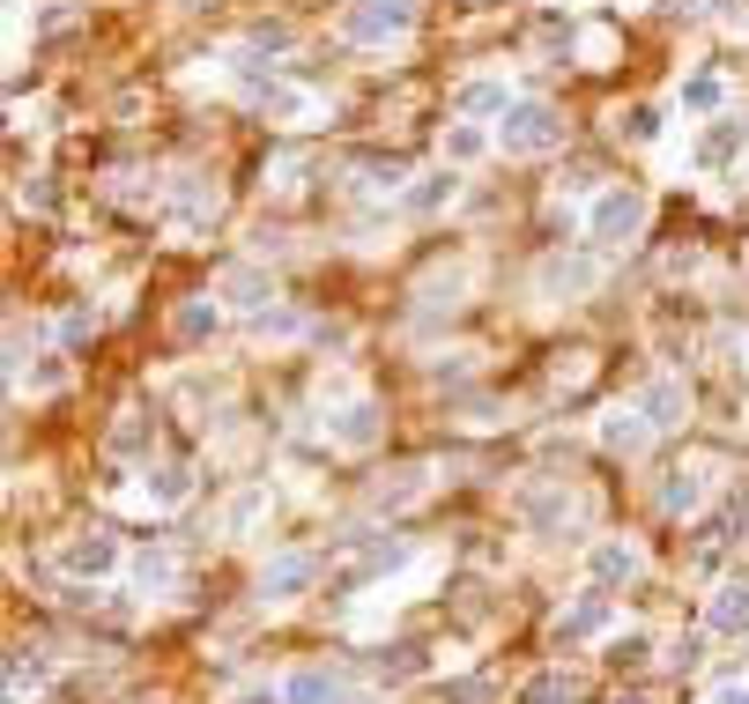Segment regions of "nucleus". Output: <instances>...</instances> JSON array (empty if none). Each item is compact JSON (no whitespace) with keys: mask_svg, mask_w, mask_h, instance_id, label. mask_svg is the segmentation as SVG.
<instances>
[{"mask_svg":"<svg viewBox=\"0 0 749 704\" xmlns=\"http://www.w3.org/2000/svg\"><path fill=\"white\" fill-rule=\"evenodd\" d=\"M498 149V134H483V120H453L446 126V164H483Z\"/></svg>","mask_w":749,"mask_h":704,"instance_id":"19","label":"nucleus"},{"mask_svg":"<svg viewBox=\"0 0 749 704\" xmlns=\"http://www.w3.org/2000/svg\"><path fill=\"white\" fill-rule=\"evenodd\" d=\"M89 334H97V312H89V304H75V312L60 319V341H89Z\"/></svg>","mask_w":749,"mask_h":704,"instance_id":"32","label":"nucleus"},{"mask_svg":"<svg viewBox=\"0 0 749 704\" xmlns=\"http://www.w3.org/2000/svg\"><path fill=\"white\" fill-rule=\"evenodd\" d=\"M327 438L341 445V453H364V445H378V401H372V393H349V401L327 415Z\"/></svg>","mask_w":749,"mask_h":704,"instance_id":"6","label":"nucleus"},{"mask_svg":"<svg viewBox=\"0 0 749 704\" xmlns=\"http://www.w3.org/2000/svg\"><path fill=\"white\" fill-rule=\"evenodd\" d=\"M594 630H609V601H601V593H586V601H572V608L557 616V645H586Z\"/></svg>","mask_w":749,"mask_h":704,"instance_id":"14","label":"nucleus"},{"mask_svg":"<svg viewBox=\"0 0 749 704\" xmlns=\"http://www.w3.org/2000/svg\"><path fill=\"white\" fill-rule=\"evenodd\" d=\"M171 579H178L171 549H141V556H134V586H141V593H164Z\"/></svg>","mask_w":749,"mask_h":704,"instance_id":"27","label":"nucleus"},{"mask_svg":"<svg viewBox=\"0 0 749 704\" xmlns=\"http://www.w3.org/2000/svg\"><path fill=\"white\" fill-rule=\"evenodd\" d=\"M720 704H749V682H735V690H720Z\"/></svg>","mask_w":749,"mask_h":704,"instance_id":"37","label":"nucleus"},{"mask_svg":"<svg viewBox=\"0 0 749 704\" xmlns=\"http://www.w3.org/2000/svg\"><path fill=\"white\" fill-rule=\"evenodd\" d=\"M260 512H267V490H246V498H238L230 512H223V527H230V535H246V527L260 519Z\"/></svg>","mask_w":749,"mask_h":704,"instance_id":"31","label":"nucleus"},{"mask_svg":"<svg viewBox=\"0 0 749 704\" xmlns=\"http://www.w3.org/2000/svg\"><path fill=\"white\" fill-rule=\"evenodd\" d=\"M638 571H646V549L631 535H609V541L586 549V579L594 586H624V579H638Z\"/></svg>","mask_w":749,"mask_h":704,"instance_id":"5","label":"nucleus"},{"mask_svg":"<svg viewBox=\"0 0 749 704\" xmlns=\"http://www.w3.org/2000/svg\"><path fill=\"white\" fill-rule=\"evenodd\" d=\"M683 112H690V120H720V112H727V83H720V75H690V83H683Z\"/></svg>","mask_w":749,"mask_h":704,"instance_id":"23","label":"nucleus"},{"mask_svg":"<svg viewBox=\"0 0 749 704\" xmlns=\"http://www.w3.org/2000/svg\"><path fill=\"white\" fill-rule=\"evenodd\" d=\"M141 498L157 504V512H178V504L194 498V475H186V467H171V460H164V467H149V475H141Z\"/></svg>","mask_w":749,"mask_h":704,"instance_id":"16","label":"nucleus"},{"mask_svg":"<svg viewBox=\"0 0 749 704\" xmlns=\"http://www.w3.org/2000/svg\"><path fill=\"white\" fill-rule=\"evenodd\" d=\"M646 438H653V423H646V408H638V401L601 415V445H609V453H638Z\"/></svg>","mask_w":749,"mask_h":704,"instance_id":"11","label":"nucleus"},{"mask_svg":"<svg viewBox=\"0 0 749 704\" xmlns=\"http://www.w3.org/2000/svg\"><path fill=\"white\" fill-rule=\"evenodd\" d=\"M283 690H290V704H349V682L327 675V667H297Z\"/></svg>","mask_w":749,"mask_h":704,"instance_id":"15","label":"nucleus"},{"mask_svg":"<svg viewBox=\"0 0 749 704\" xmlns=\"http://www.w3.org/2000/svg\"><path fill=\"white\" fill-rule=\"evenodd\" d=\"M290 38H297V30L283 23V15H260V23L246 30V45H252V52H290Z\"/></svg>","mask_w":749,"mask_h":704,"instance_id":"28","label":"nucleus"},{"mask_svg":"<svg viewBox=\"0 0 749 704\" xmlns=\"http://www.w3.org/2000/svg\"><path fill=\"white\" fill-rule=\"evenodd\" d=\"M638 408H646V423H653V430H675V423H683V408H690V393H683V378H653V386L638 393Z\"/></svg>","mask_w":749,"mask_h":704,"instance_id":"12","label":"nucleus"},{"mask_svg":"<svg viewBox=\"0 0 749 704\" xmlns=\"http://www.w3.org/2000/svg\"><path fill=\"white\" fill-rule=\"evenodd\" d=\"M453 193H460V178H453V164H446V171H423L416 186H409V208H416V215H438V208L453 201Z\"/></svg>","mask_w":749,"mask_h":704,"instance_id":"24","label":"nucleus"},{"mask_svg":"<svg viewBox=\"0 0 749 704\" xmlns=\"http://www.w3.org/2000/svg\"><path fill=\"white\" fill-rule=\"evenodd\" d=\"M230 704H290V690H275V682H246Z\"/></svg>","mask_w":749,"mask_h":704,"instance_id":"33","label":"nucleus"},{"mask_svg":"<svg viewBox=\"0 0 749 704\" xmlns=\"http://www.w3.org/2000/svg\"><path fill=\"white\" fill-rule=\"evenodd\" d=\"M609 653H616V661H646V630H631V638H616Z\"/></svg>","mask_w":749,"mask_h":704,"instance_id":"35","label":"nucleus"},{"mask_svg":"<svg viewBox=\"0 0 749 704\" xmlns=\"http://www.w3.org/2000/svg\"><path fill=\"white\" fill-rule=\"evenodd\" d=\"M320 579V564L304 556V549H283V556H267V571H260V601H297V593H312Z\"/></svg>","mask_w":749,"mask_h":704,"instance_id":"7","label":"nucleus"},{"mask_svg":"<svg viewBox=\"0 0 749 704\" xmlns=\"http://www.w3.org/2000/svg\"><path fill=\"white\" fill-rule=\"evenodd\" d=\"M126 564V549H120V535H112V527H89V535H75V541H60V571H67V579H112V571H120Z\"/></svg>","mask_w":749,"mask_h":704,"instance_id":"4","label":"nucleus"},{"mask_svg":"<svg viewBox=\"0 0 749 704\" xmlns=\"http://www.w3.org/2000/svg\"><path fill=\"white\" fill-rule=\"evenodd\" d=\"M504 112H512V89H504L498 75H475V83H460L453 120H504Z\"/></svg>","mask_w":749,"mask_h":704,"instance_id":"9","label":"nucleus"},{"mask_svg":"<svg viewBox=\"0 0 749 704\" xmlns=\"http://www.w3.org/2000/svg\"><path fill=\"white\" fill-rule=\"evenodd\" d=\"M594 275H601L594 260H572V252H557V260L541 267V290H549V297H579V290H594Z\"/></svg>","mask_w":749,"mask_h":704,"instance_id":"18","label":"nucleus"},{"mask_svg":"<svg viewBox=\"0 0 749 704\" xmlns=\"http://www.w3.org/2000/svg\"><path fill=\"white\" fill-rule=\"evenodd\" d=\"M557 141H564V120H557L549 104H520V97H512V112L498 120L504 156H541V149H557Z\"/></svg>","mask_w":749,"mask_h":704,"instance_id":"1","label":"nucleus"},{"mask_svg":"<svg viewBox=\"0 0 749 704\" xmlns=\"http://www.w3.org/2000/svg\"><path fill=\"white\" fill-rule=\"evenodd\" d=\"M742 149H749V120H712V134L690 149V164H698V171H720V164H735Z\"/></svg>","mask_w":749,"mask_h":704,"instance_id":"10","label":"nucleus"},{"mask_svg":"<svg viewBox=\"0 0 749 704\" xmlns=\"http://www.w3.org/2000/svg\"><path fill=\"white\" fill-rule=\"evenodd\" d=\"M564 697H572V675H535L520 690V704H564Z\"/></svg>","mask_w":749,"mask_h":704,"instance_id":"29","label":"nucleus"},{"mask_svg":"<svg viewBox=\"0 0 749 704\" xmlns=\"http://www.w3.org/2000/svg\"><path fill=\"white\" fill-rule=\"evenodd\" d=\"M297 178H304V164H297V156H283V164H275V171H267V186H275V193H290V186H297Z\"/></svg>","mask_w":749,"mask_h":704,"instance_id":"34","label":"nucleus"},{"mask_svg":"<svg viewBox=\"0 0 749 704\" xmlns=\"http://www.w3.org/2000/svg\"><path fill=\"white\" fill-rule=\"evenodd\" d=\"M706 630H712V638H749V579H720V586H712Z\"/></svg>","mask_w":749,"mask_h":704,"instance_id":"8","label":"nucleus"},{"mask_svg":"<svg viewBox=\"0 0 749 704\" xmlns=\"http://www.w3.org/2000/svg\"><path fill=\"white\" fill-rule=\"evenodd\" d=\"M223 297H230L238 312H267V304H275V282H267L260 267H230V275H223Z\"/></svg>","mask_w":749,"mask_h":704,"instance_id":"20","label":"nucleus"},{"mask_svg":"<svg viewBox=\"0 0 749 704\" xmlns=\"http://www.w3.org/2000/svg\"><path fill=\"white\" fill-rule=\"evenodd\" d=\"M520 519H527L535 535H549V527H564V519H572V498H549V490H527V498H520Z\"/></svg>","mask_w":749,"mask_h":704,"instance_id":"25","label":"nucleus"},{"mask_svg":"<svg viewBox=\"0 0 749 704\" xmlns=\"http://www.w3.org/2000/svg\"><path fill=\"white\" fill-rule=\"evenodd\" d=\"M616 134L638 141V149H653V141H661V104H624V112H616Z\"/></svg>","mask_w":749,"mask_h":704,"instance_id":"26","label":"nucleus"},{"mask_svg":"<svg viewBox=\"0 0 749 704\" xmlns=\"http://www.w3.org/2000/svg\"><path fill=\"white\" fill-rule=\"evenodd\" d=\"M409 23H416V0H357L341 15V38L349 45H394V38H409Z\"/></svg>","mask_w":749,"mask_h":704,"instance_id":"3","label":"nucleus"},{"mask_svg":"<svg viewBox=\"0 0 749 704\" xmlns=\"http://www.w3.org/2000/svg\"><path fill=\"white\" fill-rule=\"evenodd\" d=\"M706 498H712V475H706V467H675V475L661 482V504L675 512V519H683V512H698Z\"/></svg>","mask_w":749,"mask_h":704,"instance_id":"17","label":"nucleus"},{"mask_svg":"<svg viewBox=\"0 0 749 704\" xmlns=\"http://www.w3.org/2000/svg\"><path fill=\"white\" fill-rule=\"evenodd\" d=\"M698 15H742V0H690Z\"/></svg>","mask_w":749,"mask_h":704,"instance_id":"36","label":"nucleus"},{"mask_svg":"<svg viewBox=\"0 0 749 704\" xmlns=\"http://www.w3.org/2000/svg\"><path fill=\"white\" fill-rule=\"evenodd\" d=\"M23 386H30V393H60V386H67V364H52V356H45V364H23Z\"/></svg>","mask_w":749,"mask_h":704,"instance_id":"30","label":"nucleus"},{"mask_svg":"<svg viewBox=\"0 0 749 704\" xmlns=\"http://www.w3.org/2000/svg\"><path fill=\"white\" fill-rule=\"evenodd\" d=\"M646 230V193L638 186H609V193H594L586 208V238H601V246H624Z\"/></svg>","mask_w":749,"mask_h":704,"instance_id":"2","label":"nucleus"},{"mask_svg":"<svg viewBox=\"0 0 749 704\" xmlns=\"http://www.w3.org/2000/svg\"><path fill=\"white\" fill-rule=\"evenodd\" d=\"M215 319H223V304H215V297H194V304H178L171 334H178V341L194 349V341H209V334H215Z\"/></svg>","mask_w":749,"mask_h":704,"instance_id":"22","label":"nucleus"},{"mask_svg":"<svg viewBox=\"0 0 749 704\" xmlns=\"http://www.w3.org/2000/svg\"><path fill=\"white\" fill-rule=\"evenodd\" d=\"M252 104H260L267 120H283V126H304V120H312V97H304V89H290V83H252Z\"/></svg>","mask_w":749,"mask_h":704,"instance_id":"13","label":"nucleus"},{"mask_svg":"<svg viewBox=\"0 0 749 704\" xmlns=\"http://www.w3.org/2000/svg\"><path fill=\"white\" fill-rule=\"evenodd\" d=\"M416 498H430V467H401V482H378L372 490L378 512H409Z\"/></svg>","mask_w":749,"mask_h":704,"instance_id":"21","label":"nucleus"}]
</instances>
